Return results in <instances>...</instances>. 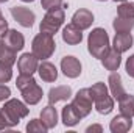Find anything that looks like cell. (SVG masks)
<instances>
[{
    "mask_svg": "<svg viewBox=\"0 0 134 133\" xmlns=\"http://www.w3.org/2000/svg\"><path fill=\"white\" fill-rule=\"evenodd\" d=\"M56 50V42L53 39V34L48 33H41L36 34L31 42V52L37 60H47L50 58Z\"/></svg>",
    "mask_w": 134,
    "mask_h": 133,
    "instance_id": "3",
    "label": "cell"
},
{
    "mask_svg": "<svg viewBox=\"0 0 134 133\" xmlns=\"http://www.w3.org/2000/svg\"><path fill=\"white\" fill-rule=\"evenodd\" d=\"M20 93H22V99H24V102L28 103V105H36V103H39L41 99H42V96H44L42 88H41L37 83H34V85H31V86L22 89Z\"/></svg>",
    "mask_w": 134,
    "mask_h": 133,
    "instance_id": "17",
    "label": "cell"
},
{
    "mask_svg": "<svg viewBox=\"0 0 134 133\" xmlns=\"http://www.w3.org/2000/svg\"><path fill=\"white\" fill-rule=\"evenodd\" d=\"M11 16L14 17V21L17 24H20L25 28H31L36 21V16L31 9H28L27 6H13L11 8Z\"/></svg>",
    "mask_w": 134,
    "mask_h": 133,
    "instance_id": "7",
    "label": "cell"
},
{
    "mask_svg": "<svg viewBox=\"0 0 134 133\" xmlns=\"http://www.w3.org/2000/svg\"><path fill=\"white\" fill-rule=\"evenodd\" d=\"M8 32V22L3 16H0V38H3Z\"/></svg>",
    "mask_w": 134,
    "mask_h": 133,
    "instance_id": "32",
    "label": "cell"
},
{
    "mask_svg": "<svg viewBox=\"0 0 134 133\" xmlns=\"http://www.w3.org/2000/svg\"><path fill=\"white\" fill-rule=\"evenodd\" d=\"M119 110H120V114L133 117L134 116V96L125 94L122 99L119 100Z\"/></svg>",
    "mask_w": 134,
    "mask_h": 133,
    "instance_id": "22",
    "label": "cell"
},
{
    "mask_svg": "<svg viewBox=\"0 0 134 133\" xmlns=\"http://www.w3.org/2000/svg\"><path fill=\"white\" fill-rule=\"evenodd\" d=\"M86 132H87V133H92V132L101 133V132H103V127H101V125H98V124H95V125H89V127L86 129Z\"/></svg>",
    "mask_w": 134,
    "mask_h": 133,
    "instance_id": "33",
    "label": "cell"
},
{
    "mask_svg": "<svg viewBox=\"0 0 134 133\" xmlns=\"http://www.w3.org/2000/svg\"><path fill=\"white\" fill-rule=\"evenodd\" d=\"M11 77H13V70H11V67L5 66V64L0 63V83H6V81H9Z\"/></svg>",
    "mask_w": 134,
    "mask_h": 133,
    "instance_id": "29",
    "label": "cell"
},
{
    "mask_svg": "<svg viewBox=\"0 0 134 133\" xmlns=\"http://www.w3.org/2000/svg\"><path fill=\"white\" fill-rule=\"evenodd\" d=\"M131 127H133V121L130 116H125V114L115 116L109 124V130L112 133H126L131 130Z\"/></svg>",
    "mask_w": 134,
    "mask_h": 133,
    "instance_id": "14",
    "label": "cell"
},
{
    "mask_svg": "<svg viewBox=\"0 0 134 133\" xmlns=\"http://www.w3.org/2000/svg\"><path fill=\"white\" fill-rule=\"evenodd\" d=\"M117 16L126 17V19H134V3L122 2V5L117 8Z\"/></svg>",
    "mask_w": 134,
    "mask_h": 133,
    "instance_id": "24",
    "label": "cell"
},
{
    "mask_svg": "<svg viewBox=\"0 0 134 133\" xmlns=\"http://www.w3.org/2000/svg\"><path fill=\"white\" fill-rule=\"evenodd\" d=\"M37 72H39V77H41L44 81H47V83L56 81V78H58V69H56V66L52 64V63L47 61V60H44V61L39 64Z\"/></svg>",
    "mask_w": 134,
    "mask_h": 133,
    "instance_id": "18",
    "label": "cell"
},
{
    "mask_svg": "<svg viewBox=\"0 0 134 133\" xmlns=\"http://www.w3.org/2000/svg\"><path fill=\"white\" fill-rule=\"evenodd\" d=\"M0 63H2V64H5V66L13 67V64L16 63V52H14V50H11V49H8V47L5 45L3 53H2V57H0Z\"/></svg>",
    "mask_w": 134,
    "mask_h": 133,
    "instance_id": "26",
    "label": "cell"
},
{
    "mask_svg": "<svg viewBox=\"0 0 134 133\" xmlns=\"http://www.w3.org/2000/svg\"><path fill=\"white\" fill-rule=\"evenodd\" d=\"M108 83H109L111 96H112L115 100H120L125 94H126V91H125V88H123V83H122V77H120V74H119L117 70L112 72V74L109 75Z\"/></svg>",
    "mask_w": 134,
    "mask_h": 133,
    "instance_id": "12",
    "label": "cell"
},
{
    "mask_svg": "<svg viewBox=\"0 0 134 133\" xmlns=\"http://www.w3.org/2000/svg\"><path fill=\"white\" fill-rule=\"evenodd\" d=\"M5 2H8V0H0V3H5Z\"/></svg>",
    "mask_w": 134,
    "mask_h": 133,
    "instance_id": "38",
    "label": "cell"
},
{
    "mask_svg": "<svg viewBox=\"0 0 134 133\" xmlns=\"http://www.w3.org/2000/svg\"><path fill=\"white\" fill-rule=\"evenodd\" d=\"M22 2H27V3H30V2H34V0H22Z\"/></svg>",
    "mask_w": 134,
    "mask_h": 133,
    "instance_id": "36",
    "label": "cell"
},
{
    "mask_svg": "<svg viewBox=\"0 0 134 133\" xmlns=\"http://www.w3.org/2000/svg\"><path fill=\"white\" fill-rule=\"evenodd\" d=\"M41 121H42V124L48 130L56 127V124H58V111H56V108L52 103H48L45 108H42V111H41Z\"/></svg>",
    "mask_w": 134,
    "mask_h": 133,
    "instance_id": "20",
    "label": "cell"
},
{
    "mask_svg": "<svg viewBox=\"0 0 134 133\" xmlns=\"http://www.w3.org/2000/svg\"><path fill=\"white\" fill-rule=\"evenodd\" d=\"M92 103H94V99H92V96H91L89 88L80 89V91L75 94L73 100H72V106L75 108V111L78 113V116H80L81 119L86 117V116L92 111Z\"/></svg>",
    "mask_w": 134,
    "mask_h": 133,
    "instance_id": "6",
    "label": "cell"
},
{
    "mask_svg": "<svg viewBox=\"0 0 134 133\" xmlns=\"http://www.w3.org/2000/svg\"><path fill=\"white\" fill-rule=\"evenodd\" d=\"M3 49H5V44H3V41L0 39V57H2V53H3Z\"/></svg>",
    "mask_w": 134,
    "mask_h": 133,
    "instance_id": "35",
    "label": "cell"
},
{
    "mask_svg": "<svg viewBox=\"0 0 134 133\" xmlns=\"http://www.w3.org/2000/svg\"><path fill=\"white\" fill-rule=\"evenodd\" d=\"M48 130L44 124H42V121L41 119H31L28 124H27V132L33 133V132H39V133H45Z\"/></svg>",
    "mask_w": 134,
    "mask_h": 133,
    "instance_id": "27",
    "label": "cell"
},
{
    "mask_svg": "<svg viewBox=\"0 0 134 133\" xmlns=\"http://www.w3.org/2000/svg\"><path fill=\"white\" fill-rule=\"evenodd\" d=\"M98 2H106V0H98Z\"/></svg>",
    "mask_w": 134,
    "mask_h": 133,
    "instance_id": "39",
    "label": "cell"
},
{
    "mask_svg": "<svg viewBox=\"0 0 134 133\" xmlns=\"http://www.w3.org/2000/svg\"><path fill=\"white\" fill-rule=\"evenodd\" d=\"M111 49V44H109V36L106 33L104 28H94L89 38H87V50L89 53L94 57V58H98L101 60Z\"/></svg>",
    "mask_w": 134,
    "mask_h": 133,
    "instance_id": "1",
    "label": "cell"
},
{
    "mask_svg": "<svg viewBox=\"0 0 134 133\" xmlns=\"http://www.w3.org/2000/svg\"><path fill=\"white\" fill-rule=\"evenodd\" d=\"M11 96V89L5 85H0V102H5L6 99H9Z\"/></svg>",
    "mask_w": 134,
    "mask_h": 133,
    "instance_id": "31",
    "label": "cell"
},
{
    "mask_svg": "<svg viewBox=\"0 0 134 133\" xmlns=\"http://www.w3.org/2000/svg\"><path fill=\"white\" fill-rule=\"evenodd\" d=\"M3 44H5L8 49L14 50V52L17 53V52H20V50L24 49V45H25V38H24V34L20 33V32H17V30H8L6 34L3 36Z\"/></svg>",
    "mask_w": 134,
    "mask_h": 133,
    "instance_id": "10",
    "label": "cell"
},
{
    "mask_svg": "<svg viewBox=\"0 0 134 133\" xmlns=\"http://www.w3.org/2000/svg\"><path fill=\"white\" fill-rule=\"evenodd\" d=\"M92 22H94V14H92V11L86 9V8H81V9L75 11V14L72 16V24L80 30L91 28Z\"/></svg>",
    "mask_w": 134,
    "mask_h": 133,
    "instance_id": "11",
    "label": "cell"
},
{
    "mask_svg": "<svg viewBox=\"0 0 134 133\" xmlns=\"http://www.w3.org/2000/svg\"><path fill=\"white\" fill-rule=\"evenodd\" d=\"M17 67H19V72L20 74H28V75H33L34 72L37 70L39 67V60L33 55V52H27L24 53L19 61H17Z\"/></svg>",
    "mask_w": 134,
    "mask_h": 133,
    "instance_id": "9",
    "label": "cell"
},
{
    "mask_svg": "<svg viewBox=\"0 0 134 133\" xmlns=\"http://www.w3.org/2000/svg\"><path fill=\"white\" fill-rule=\"evenodd\" d=\"M125 69H126V74H128L130 77H133V78H134V55H131V57L126 60Z\"/></svg>",
    "mask_w": 134,
    "mask_h": 133,
    "instance_id": "30",
    "label": "cell"
},
{
    "mask_svg": "<svg viewBox=\"0 0 134 133\" xmlns=\"http://www.w3.org/2000/svg\"><path fill=\"white\" fill-rule=\"evenodd\" d=\"M48 103H58V102H64L72 97V88L67 85H61V86H55L48 91Z\"/></svg>",
    "mask_w": 134,
    "mask_h": 133,
    "instance_id": "13",
    "label": "cell"
},
{
    "mask_svg": "<svg viewBox=\"0 0 134 133\" xmlns=\"http://www.w3.org/2000/svg\"><path fill=\"white\" fill-rule=\"evenodd\" d=\"M64 9L63 8H58V9H50L47 11V14L44 16L41 25H39V30L42 33H48V34H55L61 25L64 24Z\"/></svg>",
    "mask_w": 134,
    "mask_h": 133,
    "instance_id": "5",
    "label": "cell"
},
{
    "mask_svg": "<svg viewBox=\"0 0 134 133\" xmlns=\"http://www.w3.org/2000/svg\"><path fill=\"white\" fill-rule=\"evenodd\" d=\"M114 2H126V0H114Z\"/></svg>",
    "mask_w": 134,
    "mask_h": 133,
    "instance_id": "37",
    "label": "cell"
},
{
    "mask_svg": "<svg viewBox=\"0 0 134 133\" xmlns=\"http://www.w3.org/2000/svg\"><path fill=\"white\" fill-rule=\"evenodd\" d=\"M0 111L5 116L8 125L9 127H16L20 122V119H24V117L28 116L30 110L27 108V105L24 102H20V100H17V99H9L5 102V105L2 106Z\"/></svg>",
    "mask_w": 134,
    "mask_h": 133,
    "instance_id": "4",
    "label": "cell"
},
{
    "mask_svg": "<svg viewBox=\"0 0 134 133\" xmlns=\"http://www.w3.org/2000/svg\"><path fill=\"white\" fill-rule=\"evenodd\" d=\"M0 16H2V11H0Z\"/></svg>",
    "mask_w": 134,
    "mask_h": 133,
    "instance_id": "40",
    "label": "cell"
},
{
    "mask_svg": "<svg viewBox=\"0 0 134 133\" xmlns=\"http://www.w3.org/2000/svg\"><path fill=\"white\" fill-rule=\"evenodd\" d=\"M36 83V80H34L33 75H28V74H20L19 77H17V80H16V86H17V89H25V88H28V86H31Z\"/></svg>",
    "mask_w": 134,
    "mask_h": 133,
    "instance_id": "25",
    "label": "cell"
},
{
    "mask_svg": "<svg viewBox=\"0 0 134 133\" xmlns=\"http://www.w3.org/2000/svg\"><path fill=\"white\" fill-rule=\"evenodd\" d=\"M101 64H103L104 69H108L111 72H115L122 64V53H119L115 49H109V52L101 58Z\"/></svg>",
    "mask_w": 134,
    "mask_h": 133,
    "instance_id": "16",
    "label": "cell"
},
{
    "mask_svg": "<svg viewBox=\"0 0 134 133\" xmlns=\"http://www.w3.org/2000/svg\"><path fill=\"white\" fill-rule=\"evenodd\" d=\"M41 5L44 9L50 11V9H58V8H63L64 2L63 0H41Z\"/></svg>",
    "mask_w": 134,
    "mask_h": 133,
    "instance_id": "28",
    "label": "cell"
},
{
    "mask_svg": "<svg viewBox=\"0 0 134 133\" xmlns=\"http://www.w3.org/2000/svg\"><path fill=\"white\" fill-rule=\"evenodd\" d=\"M61 70L69 78H76L81 75V63L75 57H64L61 60Z\"/></svg>",
    "mask_w": 134,
    "mask_h": 133,
    "instance_id": "8",
    "label": "cell"
},
{
    "mask_svg": "<svg viewBox=\"0 0 134 133\" xmlns=\"http://www.w3.org/2000/svg\"><path fill=\"white\" fill-rule=\"evenodd\" d=\"M133 36L131 33H115L114 41H112V49H115L119 53H123L133 47Z\"/></svg>",
    "mask_w": 134,
    "mask_h": 133,
    "instance_id": "19",
    "label": "cell"
},
{
    "mask_svg": "<svg viewBox=\"0 0 134 133\" xmlns=\"http://www.w3.org/2000/svg\"><path fill=\"white\" fill-rule=\"evenodd\" d=\"M5 129H9V125H8V122H6L5 116H3V114H2V111H0V130H5Z\"/></svg>",
    "mask_w": 134,
    "mask_h": 133,
    "instance_id": "34",
    "label": "cell"
},
{
    "mask_svg": "<svg viewBox=\"0 0 134 133\" xmlns=\"http://www.w3.org/2000/svg\"><path fill=\"white\" fill-rule=\"evenodd\" d=\"M61 117H63V124L66 125V127H73V125H76L78 122H80V116H78V113L75 111V108L72 106V103H69L66 105L64 108H63V111H61Z\"/></svg>",
    "mask_w": 134,
    "mask_h": 133,
    "instance_id": "21",
    "label": "cell"
},
{
    "mask_svg": "<svg viewBox=\"0 0 134 133\" xmlns=\"http://www.w3.org/2000/svg\"><path fill=\"white\" fill-rule=\"evenodd\" d=\"M63 41L69 45H76L83 41V30L76 28L72 22L63 28Z\"/></svg>",
    "mask_w": 134,
    "mask_h": 133,
    "instance_id": "15",
    "label": "cell"
},
{
    "mask_svg": "<svg viewBox=\"0 0 134 133\" xmlns=\"http://www.w3.org/2000/svg\"><path fill=\"white\" fill-rule=\"evenodd\" d=\"M112 27H114L115 33H130L134 27V19H126V17L117 16L112 22Z\"/></svg>",
    "mask_w": 134,
    "mask_h": 133,
    "instance_id": "23",
    "label": "cell"
},
{
    "mask_svg": "<svg viewBox=\"0 0 134 133\" xmlns=\"http://www.w3.org/2000/svg\"><path fill=\"white\" fill-rule=\"evenodd\" d=\"M91 91V96L94 99V105H95V110L100 113V114H109L112 110H114V99L109 96L108 93V86L104 83H95L89 88Z\"/></svg>",
    "mask_w": 134,
    "mask_h": 133,
    "instance_id": "2",
    "label": "cell"
}]
</instances>
